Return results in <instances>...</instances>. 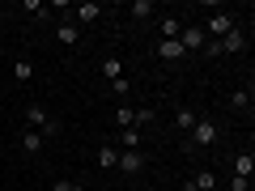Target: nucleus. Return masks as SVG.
<instances>
[{
  "label": "nucleus",
  "mask_w": 255,
  "mask_h": 191,
  "mask_svg": "<svg viewBox=\"0 0 255 191\" xmlns=\"http://www.w3.org/2000/svg\"><path fill=\"white\" fill-rule=\"evenodd\" d=\"M149 13H153V0H136V4H132V17L136 21H145Z\"/></svg>",
  "instance_id": "obj_20"
},
{
  "label": "nucleus",
  "mask_w": 255,
  "mask_h": 191,
  "mask_svg": "<svg viewBox=\"0 0 255 191\" xmlns=\"http://www.w3.org/2000/svg\"><path fill=\"white\" fill-rule=\"evenodd\" d=\"M196 119H200V115H196L191 106H179V115H174V123H179V132H191V127H196Z\"/></svg>",
  "instance_id": "obj_11"
},
{
  "label": "nucleus",
  "mask_w": 255,
  "mask_h": 191,
  "mask_svg": "<svg viewBox=\"0 0 255 191\" xmlns=\"http://www.w3.org/2000/svg\"><path fill=\"white\" fill-rule=\"evenodd\" d=\"M217 47H221V55H230V51H243V47H247V30H243V26H234L226 38H217Z\"/></svg>",
  "instance_id": "obj_6"
},
{
  "label": "nucleus",
  "mask_w": 255,
  "mask_h": 191,
  "mask_svg": "<svg viewBox=\"0 0 255 191\" xmlns=\"http://www.w3.org/2000/svg\"><path fill=\"white\" fill-rule=\"evenodd\" d=\"M234 26H238V21H234V13H213V17H209V26H204V34H209V38H226Z\"/></svg>",
  "instance_id": "obj_3"
},
{
  "label": "nucleus",
  "mask_w": 255,
  "mask_h": 191,
  "mask_svg": "<svg viewBox=\"0 0 255 191\" xmlns=\"http://www.w3.org/2000/svg\"><path fill=\"white\" fill-rule=\"evenodd\" d=\"M179 17H162V38H179Z\"/></svg>",
  "instance_id": "obj_19"
},
{
  "label": "nucleus",
  "mask_w": 255,
  "mask_h": 191,
  "mask_svg": "<svg viewBox=\"0 0 255 191\" xmlns=\"http://www.w3.org/2000/svg\"><path fill=\"white\" fill-rule=\"evenodd\" d=\"M102 77H107V81H119V77H124V64H119L115 55H111V60H102Z\"/></svg>",
  "instance_id": "obj_14"
},
{
  "label": "nucleus",
  "mask_w": 255,
  "mask_h": 191,
  "mask_svg": "<svg viewBox=\"0 0 255 191\" xmlns=\"http://www.w3.org/2000/svg\"><path fill=\"white\" fill-rule=\"evenodd\" d=\"M230 106H234V110H247V106H251V90H234V94H230Z\"/></svg>",
  "instance_id": "obj_18"
},
{
  "label": "nucleus",
  "mask_w": 255,
  "mask_h": 191,
  "mask_svg": "<svg viewBox=\"0 0 255 191\" xmlns=\"http://www.w3.org/2000/svg\"><path fill=\"white\" fill-rule=\"evenodd\" d=\"M115 166H119V170H124V174H136L140 166H145V153H140V149H124Z\"/></svg>",
  "instance_id": "obj_7"
},
{
  "label": "nucleus",
  "mask_w": 255,
  "mask_h": 191,
  "mask_svg": "<svg viewBox=\"0 0 255 191\" xmlns=\"http://www.w3.org/2000/svg\"><path fill=\"white\" fill-rule=\"evenodd\" d=\"M149 123H153V110L140 106V110H136V127H149Z\"/></svg>",
  "instance_id": "obj_21"
},
{
  "label": "nucleus",
  "mask_w": 255,
  "mask_h": 191,
  "mask_svg": "<svg viewBox=\"0 0 255 191\" xmlns=\"http://www.w3.org/2000/svg\"><path fill=\"white\" fill-rule=\"evenodd\" d=\"M119 145L124 149H140V127H124V132H119Z\"/></svg>",
  "instance_id": "obj_15"
},
{
  "label": "nucleus",
  "mask_w": 255,
  "mask_h": 191,
  "mask_svg": "<svg viewBox=\"0 0 255 191\" xmlns=\"http://www.w3.org/2000/svg\"><path fill=\"white\" fill-rule=\"evenodd\" d=\"M77 183H68V179H60V183H51V191H73Z\"/></svg>",
  "instance_id": "obj_23"
},
{
  "label": "nucleus",
  "mask_w": 255,
  "mask_h": 191,
  "mask_svg": "<svg viewBox=\"0 0 255 191\" xmlns=\"http://www.w3.org/2000/svg\"><path fill=\"white\" fill-rule=\"evenodd\" d=\"M98 17H102V4H98V0H81V4L73 9L77 26H90V21H98Z\"/></svg>",
  "instance_id": "obj_4"
},
{
  "label": "nucleus",
  "mask_w": 255,
  "mask_h": 191,
  "mask_svg": "<svg viewBox=\"0 0 255 191\" xmlns=\"http://www.w3.org/2000/svg\"><path fill=\"white\" fill-rule=\"evenodd\" d=\"M21 149H26V153H38V149H43V136H38V132H21Z\"/></svg>",
  "instance_id": "obj_16"
},
{
  "label": "nucleus",
  "mask_w": 255,
  "mask_h": 191,
  "mask_svg": "<svg viewBox=\"0 0 255 191\" xmlns=\"http://www.w3.org/2000/svg\"><path fill=\"white\" fill-rule=\"evenodd\" d=\"M255 174V153L247 149V153H234V179H251Z\"/></svg>",
  "instance_id": "obj_8"
},
{
  "label": "nucleus",
  "mask_w": 255,
  "mask_h": 191,
  "mask_svg": "<svg viewBox=\"0 0 255 191\" xmlns=\"http://www.w3.org/2000/svg\"><path fill=\"white\" fill-rule=\"evenodd\" d=\"M115 123H119V132H124V127H136V110L132 106H115Z\"/></svg>",
  "instance_id": "obj_12"
},
{
  "label": "nucleus",
  "mask_w": 255,
  "mask_h": 191,
  "mask_svg": "<svg viewBox=\"0 0 255 191\" xmlns=\"http://www.w3.org/2000/svg\"><path fill=\"white\" fill-rule=\"evenodd\" d=\"M213 187H217V174H213V170L191 174V183H187V191H213Z\"/></svg>",
  "instance_id": "obj_10"
},
{
  "label": "nucleus",
  "mask_w": 255,
  "mask_h": 191,
  "mask_svg": "<svg viewBox=\"0 0 255 191\" xmlns=\"http://www.w3.org/2000/svg\"><path fill=\"white\" fill-rule=\"evenodd\" d=\"M204 43H209L204 26H183L179 30V47H183V51H204Z\"/></svg>",
  "instance_id": "obj_2"
},
{
  "label": "nucleus",
  "mask_w": 255,
  "mask_h": 191,
  "mask_svg": "<svg viewBox=\"0 0 255 191\" xmlns=\"http://www.w3.org/2000/svg\"><path fill=\"white\" fill-rule=\"evenodd\" d=\"M115 162H119V149H115V145L98 149V166H102V170H111V166H115Z\"/></svg>",
  "instance_id": "obj_17"
},
{
  "label": "nucleus",
  "mask_w": 255,
  "mask_h": 191,
  "mask_svg": "<svg viewBox=\"0 0 255 191\" xmlns=\"http://www.w3.org/2000/svg\"><path fill=\"white\" fill-rule=\"evenodd\" d=\"M230 191H251V179H230Z\"/></svg>",
  "instance_id": "obj_22"
},
{
  "label": "nucleus",
  "mask_w": 255,
  "mask_h": 191,
  "mask_svg": "<svg viewBox=\"0 0 255 191\" xmlns=\"http://www.w3.org/2000/svg\"><path fill=\"white\" fill-rule=\"evenodd\" d=\"M217 140H221V127L213 119H196V127H191V149H209Z\"/></svg>",
  "instance_id": "obj_1"
},
{
  "label": "nucleus",
  "mask_w": 255,
  "mask_h": 191,
  "mask_svg": "<svg viewBox=\"0 0 255 191\" xmlns=\"http://www.w3.org/2000/svg\"><path fill=\"white\" fill-rule=\"evenodd\" d=\"M98 191H111V187H98Z\"/></svg>",
  "instance_id": "obj_24"
},
{
  "label": "nucleus",
  "mask_w": 255,
  "mask_h": 191,
  "mask_svg": "<svg viewBox=\"0 0 255 191\" xmlns=\"http://www.w3.org/2000/svg\"><path fill=\"white\" fill-rule=\"evenodd\" d=\"M13 77H17V81H34V64H30L26 55H21V60L13 64Z\"/></svg>",
  "instance_id": "obj_13"
},
{
  "label": "nucleus",
  "mask_w": 255,
  "mask_h": 191,
  "mask_svg": "<svg viewBox=\"0 0 255 191\" xmlns=\"http://www.w3.org/2000/svg\"><path fill=\"white\" fill-rule=\"evenodd\" d=\"M153 51H157V60H166V64H179L183 55H187V51L179 47V38H162V43H157Z\"/></svg>",
  "instance_id": "obj_5"
},
{
  "label": "nucleus",
  "mask_w": 255,
  "mask_h": 191,
  "mask_svg": "<svg viewBox=\"0 0 255 191\" xmlns=\"http://www.w3.org/2000/svg\"><path fill=\"white\" fill-rule=\"evenodd\" d=\"M55 38H60L64 47H77V38H81V30H77V21H60V26H55Z\"/></svg>",
  "instance_id": "obj_9"
}]
</instances>
